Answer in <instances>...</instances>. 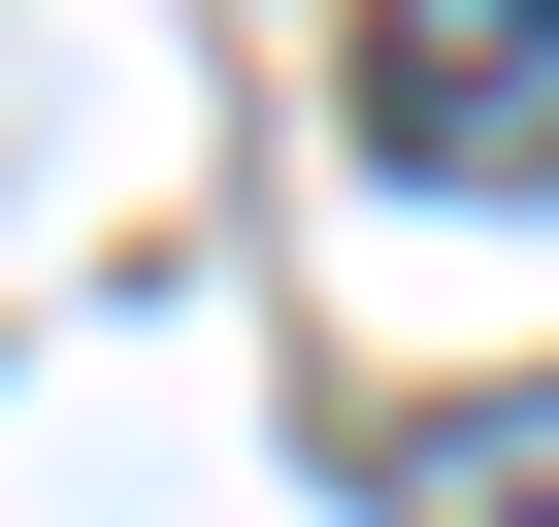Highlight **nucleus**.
<instances>
[{"label": "nucleus", "mask_w": 559, "mask_h": 527, "mask_svg": "<svg viewBox=\"0 0 559 527\" xmlns=\"http://www.w3.org/2000/svg\"><path fill=\"white\" fill-rule=\"evenodd\" d=\"M362 132L428 198H559V0H362Z\"/></svg>", "instance_id": "obj_1"}, {"label": "nucleus", "mask_w": 559, "mask_h": 527, "mask_svg": "<svg viewBox=\"0 0 559 527\" xmlns=\"http://www.w3.org/2000/svg\"><path fill=\"white\" fill-rule=\"evenodd\" d=\"M395 527H559V363L461 396V429H395Z\"/></svg>", "instance_id": "obj_2"}]
</instances>
